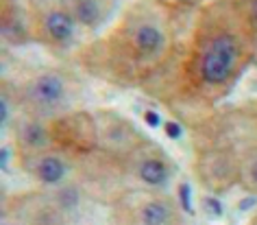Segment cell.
<instances>
[{
	"mask_svg": "<svg viewBox=\"0 0 257 225\" xmlns=\"http://www.w3.org/2000/svg\"><path fill=\"white\" fill-rule=\"evenodd\" d=\"M164 131H166V136H168L170 140H179L183 136V127L175 123V120H168V123L164 125Z\"/></svg>",
	"mask_w": 257,
	"mask_h": 225,
	"instance_id": "e0dca14e",
	"label": "cell"
},
{
	"mask_svg": "<svg viewBox=\"0 0 257 225\" xmlns=\"http://www.w3.org/2000/svg\"><path fill=\"white\" fill-rule=\"evenodd\" d=\"M115 0H70L68 9L72 11L74 20L79 27L96 29L107 22L111 16Z\"/></svg>",
	"mask_w": 257,
	"mask_h": 225,
	"instance_id": "9c48e42d",
	"label": "cell"
},
{
	"mask_svg": "<svg viewBox=\"0 0 257 225\" xmlns=\"http://www.w3.org/2000/svg\"><path fill=\"white\" fill-rule=\"evenodd\" d=\"M144 120H146V125H151V127H159L162 125V118H159V114L157 112H144Z\"/></svg>",
	"mask_w": 257,
	"mask_h": 225,
	"instance_id": "ffe728a7",
	"label": "cell"
},
{
	"mask_svg": "<svg viewBox=\"0 0 257 225\" xmlns=\"http://www.w3.org/2000/svg\"><path fill=\"white\" fill-rule=\"evenodd\" d=\"M3 37L7 44H24L29 42L31 31H29V18L27 14L18 7V5H5L3 11Z\"/></svg>",
	"mask_w": 257,
	"mask_h": 225,
	"instance_id": "30bf717a",
	"label": "cell"
},
{
	"mask_svg": "<svg viewBox=\"0 0 257 225\" xmlns=\"http://www.w3.org/2000/svg\"><path fill=\"white\" fill-rule=\"evenodd\" d=\"M76 20L72 16V11L68 7H53L42 16L40 20V29L42 35L48 42L59 44V46H68L70 42L76 37Z\"/></svg>",
	"mask_w": 257,
	"mask_h": 225,
	"instance_id": "5b68a950",
	"label": "cell"
},
{
	"mask_svg": "<svg viewBox=\"0 0 257 225\" xmlns=\"http://www.w3.org/2000/svg\"><path fill=\"white\" fill-rule=\"evenodd\" d=\"M179 201H181V210L185 214H194V208L190 203V186L188 184H179Z\"/></svg>",
	"mask_w": 257,
	"mask_h": 225,
	"instance_id": "2e32d148",
	"label": "cell"
},
{
	"mask_svg": "<svg viewBox=\"0 0 257 225\" xmlns=\"http://www.w3.org/2000/svg\"><path fill=\"white\" fill-rule=\"evenodd\" d=\"M253 205H257V195H248L246 199H242V201L237 203V210H248V208H253Z\"/></svg>",
	"mask_w": 257,
	"mask_h": 225,
	"instance_id": "44dd1931",
	"label": "cell"
},
{
	"mask_svg": "<svg viewBox=\"0 0 257 225\" xmlns=\"http://www.w3.org/2000/svg\"><path fill=\"white\" fill-rule=\"evenodd\" d=\"M9 123H11V101L7 90H3V96H0V125H3V129H7Z\"/></svg>",
	"mask_w": 257,
	"mask_h": 225,
	"instance_id": "9a60e30c",
	"label": "cell"
},
{
	"mask_svg": "<svg viewBox=\"0 0 257 225\" xmlns=\"http://www.w3.org/2000/svg\"><path fill=\"white\" fill-rule=\"evenodd\" d=\"M22 166L29 175H33L37 182L46 184V186H57L61 184L68 175V164L61 156L55 153H29L22 156Z\"/></svg>",
	"mask_w": 257,
	"mask_h": 225,
	"instance_id": "277c9868",
	"label": "cell"
},
{
	"mask_svg": "<svg viewBox=\"0 0 257 225\" xmlns=\"http://www.w3.org/2000/svg\"><path fill=\"white\" fill-rule=\"evenodd\" d=\"M253 35L235 3L220 0L205 11L188 53V79L196 92L211 99L233 86L237 72L253 55Z\"/></svg>",
	"mask_w": 257,
	"mask_h": 225,
	"instance_id": "6da1fadb",
	"label": "cell"
},
{
	"mask_svg": "<svg viewBox=\"0 0 257 225\" xmlns=\"http://www.w3.org/2000/svg\"><path fill=\"white\" fill-rule=\"evenodd\" d=\"M16 140L22 156H29V153L46 151L53 144V133L40 118H24L16 127Z\"/></svg>",
	"mask_w": 257,
	"mask_h": 225,
	"instance_id": "ba28073f",
	"label": "cell"
},
{
	"mask_svg": "<svg viewBox=\"0 0 257 225\" xmlns=\"http://www.w3.org/2000/svg\"><path fill=\"white\" fill-rule=\"evenodd\" d=\"M168 42L170 35L164 16L155 5H138L126 11L109 35L105 46L111 55H102V59L109 63L115 81H142L162 66L168 53Z\"/></svg>",
	"mask_w": 257,
	"mask_h": 225,
	"instance_id": "7a4b0ae2",
	"label": "cell"
},
{
	"mask_svg": "<svg viewBox=\"0 0 257 225\" xmlns=\"http://www.w3.org/2000/svg\"><path fill=\"white\" fill-rule=\"evenodd\" d=\"M159 5H166V7H192L198 0H157Z\"/></svg>",
	"mask_w": 257,
	"mask_h": 225,
	"instance_id": "d6986e66",
	"label": "cell"
},
{
	"mask_svg": "<svg viewBox=\"0 0 257 225\" xmlns=\"http://www.w3.org/2000/svg\"><path fill=\"white\" fill-rule=\"evenodd\" d=\"M133 221L142 225H168V223H179L181 218H179L177 205L170 199L149 197L133 208Z\"/></svg>",
	"mask_w": 257,
	"mask_h": 225,
	"instance_id": "52a82bcc",
	"label": "cell"
},
{
	"mask_svg": "<svg viewBox=\"0 0 257 225\" xmlns=\"http://www.w3.org/2000/svg\"><path fill=\"white\" fill-rule=\"evenodd\" d=\"M70 99L72 88L68 77H63L59 70H42L31 77L20 90L22 105L40 118H55L63 114L70 105Z\"/></svg>",
	"mask_w": 257,
	"mask_h": 225,
	"instance_id": "3957f363",
	"label": "cell"
},
{
	"mask_svg": "<svg viewBox=\"0 0 257 225\" xmlns=\"http://www.w3.org/2000/svg\"><path fill=\"white\" fill-rule=\"evenodd\" d=\"M253 223H257V214H255V216H253Z\"/></svg>",
	"mask_w": 257,
	"mask_h": 225,
	"instance_id": "7402d4cb",
	"label": "cell"
},
{
	"mask_svg": "<svg viewBox=\"0 0 257 225\" xmlns=\"http://www.w3.org/2000/svg\"><path fill=\"white\" fill-rule=\"evenodd\" d=\"M133 175L151 188H166L172 179V166L164 153H140L133 160Z\"/></svg>",
	"mask_w": 257,
	"mask_h": 225,
	"instance_id": "8992f818",
	"label": "cell"
},
{
	"mask_svg": "<svg viewBox=\"0 0 257 225\" xmlns=\"http://www.w3.org/2000/svg\"><path fill=\"white\" fill-rule=\"evenodd\" d=\"M235 5L242 11V16L246 18L250 29L257 33V0H235Z\"/></svg>",
	"mask_w": 257,
	"mask_h": 225,
	"instance_id": "4fadbf2b",
	"label": "cell"
},
{
	"mask_svg": "<svg viewBox=\"0 0 257 225\" xmlns=\"http://www.w3.org/2000/svg\"><path fill=\"white\" fill-rule=\"evenodd\" d=\"M11 153H14V149H11L9 144H3V153H0V169H3L5 173L9 171V160H11Z\"/></svg>",
	"mask_w": 257,
	"mask_h": 225,
	"instance_id": "ac0fdd59",
	"label": "cell"
},
{
	"mask_svg": "<svg viewBox=\"0 0 257 225\" xmlns=\"http://www.w3.org/2000/svg\"><path fill=\"white\" fill-rule=\"evenodd\" d=\"M240 182L246 190H257V151L240 162Z\"/></svg>",
	"mask_w": 257,
	"mask_h": 225,
	"instance_id": "7c38bea8",
	"label": "cell"
},
{
	"mask_svg": "<svg viewBox=\"0 0 257 225\" xmlns=\"http://www.w3.org/2000/svg\"><path fill=\"white\" fill-rule=\"evenodd\" d=\"M83 192L76 188L74 184H68V186H63V188H59L55 192V197H53V203L59 208L61 214H74L76 210L81 208V197Z\"/></svg>",
	"mask_w": 257,
	"mask_h": 225,
	"instance_id": "8fae6325",
	"label": "cell"
},
{
	"mask_svg": "<svg viewBox=\"0 0 257 225\" xmlns=\"http://www.w3.org/2000/svg\"><path fill=\"white\" fill-rule=\"evenodd\" d=\"M201 205H203V210L207 212V214H211V216H222L224 214L222 201L218 197H214V195H203Z\"/></svg>",
	"mask_w": 257,
	"mask_h": 225,
	"instance_id": "5bb4252c",
	"label": "cell"
}]
</instances>
